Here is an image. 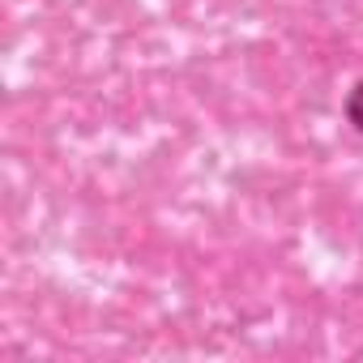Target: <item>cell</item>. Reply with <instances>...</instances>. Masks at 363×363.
I'll return each instance as SVG.
<instances>
[{
  "label": "cell",
  "mask_w": 363,
  "mask_h": 363,
  "mask_svg": "<svg viewBox=\"0 0 363 363\" xmlns=\"http://www.w3.org/2000/svg\"><path fill=\"white\" fill-rule=\"evenodd\" d=\"M346 120H350V124L363 133V82H359V86L346 94Z\"/></svg>",
  "instance_id": "obj_1"
}]
</instances>
